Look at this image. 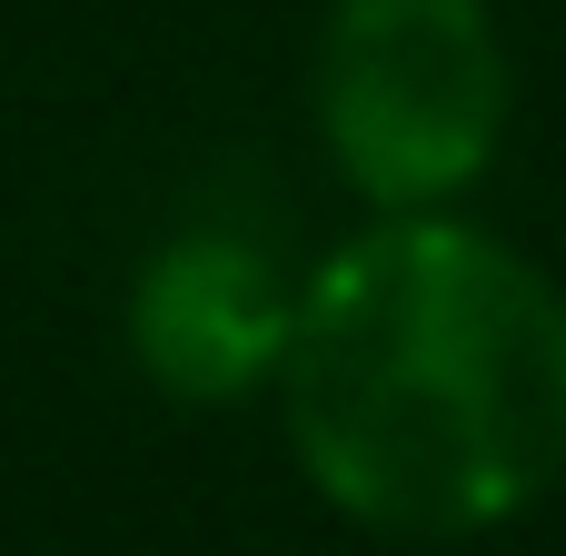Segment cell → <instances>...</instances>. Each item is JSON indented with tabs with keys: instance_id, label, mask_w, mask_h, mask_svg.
<instances>
[{
	"instance_id": "3957f363",
	"label": "cell",
	"mask_w": 566,
	"mask_h": 556,
	"mask_svg": "<svg viewBox=\"0 0 566 556\" xmlns=\"http://www.w3.org/2000/svg\"><path fill=\"white\" fill-rule=\"evenodd\" d=\"M289 328H298V289L279 279L269 249H249L229 229L159 239L129 289V358L179 408H229V398L279 388Z\"/></svg>"
},
{
	"instance_id": "7a4b0ae2",
	"label": "cell",
	"mask_w": 566,
	"mask_h": 556,
	"mask_svg": "<svg viewBox=\"0 0 566 556\" xmlns=\"http://www.w3.org/2000/svg\"><path fill=\"white\" fill-rule=\"evenodd\" d=\"M318 139L388 219L448 209L507 129V40L488 0H328L308 60Z\"/></svg>"
},
{
	"instance_id": "6da1fadb",
	"label": "cell",
	"mask_w": 566,
	"mask_h": 556,
	"mask_svg": "<svg viewBox=\"0 0 566 556\" xmlns=\"http://www.w3.org/2000/svg\"><path fill=\"white\" fill-rule=\"evenodd\" d=\"M308 487L378 537H478L566 468V298L507 239L398 209L308 289L279 358Z\"/></svg>"
}]
</instances>
